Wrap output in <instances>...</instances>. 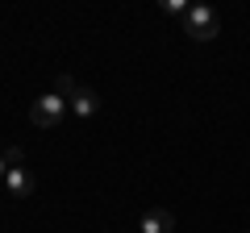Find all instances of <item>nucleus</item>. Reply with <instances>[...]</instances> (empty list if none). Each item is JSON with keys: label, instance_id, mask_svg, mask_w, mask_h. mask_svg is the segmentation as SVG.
<instances>
[{"label": "nucleus", "instance_id": "nucleus-4", "mask_svg": "<svg viewBox=\"0 0 250 233\" xmlns=\"http://www.w3.org/2000/svg\"><path fill=\"white\" fill-rule=\"evenodd\" d=\"M67 104H71V108H75V116H83V121L100 113V100H96V92H92V88H75Z\"/></svg>", "mask_w": 250, "mask_h": 233}, {"label": "nucleus", "instance_id": "nucleus-7", "mask_svg": "<svg viewBox=\"0 0 250 233\" xmlns=\"http://www.w3.org/2000/svg\"><path fill=\"white\" fill-rule=\"evenodd\" d=\"M21 158H25V154H21V150H17V146H13V150H9V154H4V162H9V167H21Z\"/></svg>", "mask_w": 250, "mask_h": 233}, {"label": "nucleus", "instance_id": "nucleus-6", "mask_svg": "<svg viewBox=\"0 0 250 233\" xmlns=\"http://www.w3.org/2000/svg\"><path fill=\"white\" fill-rule=\"evenodd\" d=\"M188 9H192L188 0H163V13H167V17H179V21H184Z\"/></svg>", "mask_w": 250, "mask_h": 233}, {"label": "nucleus", "instance_id": "nucleus-2", "mask_svg": "<svg viewBox=\"0 0 250 233\" xmlns=\"http://www.w3.org/2000/svg\"><path fill=\"white\" fill-rule=\"evenodd\" d=\"M217 29H221V21H217V13L208 9V4H192L184 17V34L192 38V42H213Z\"/></svg>", "mask_w": 250, "mask_h": 233}, {"label": "nucleus", "instance_id": "nucleus-3", "mask_svg": "<svg viewBox=\"0 0 250 233\" xmlns=\"http://www.w3.org/2000/svg\"><path fill=\"white\" fill-rule=\"evenodd\" d=\"M4 188H9L13 200H25L29 192H34V175H29L25 167H9V175H4Z\"/></svg>", "mask_w": 250, "mask_h": 233}, {"label": "nucleus", "instance_id": "nucleus-8", "mask_svg": "<svg viewBox=\"0 0 250 233\" xmlns=\"http://www.w3.org/2000/svg\"><path fill=\"white\" fill-rule=\"evenodd\" d=\"M4 175H9V162H4V154H0V183H4Z\"/></svg>", "mask_w": 250, "mask_h": 233}, {"label": "nucleus", "instance_id": "nucleus-9", "mask_svg": "<svg viewBox=\"0 0 250 233\" xmlns=\"http://www.w3.org/2000/svg\"><path fill=\"white\" fill-rule=\"evenodd\" d=\"M246 233H250V229H246Z\"/></svg>", "mask_w": 250, "mask_h": 233}, {"label": "nucleus", "instance_id": "nucleus-1", "mask_svg": "<svg viewBox=\"0 0 250 233\" xmlns=\"http://www.w3.org/2000/svg\"><path fill=\"white\" fill-rule=\"evenodd\" d=\"M67 100L59 96V92H46V96L34 100V108H29V121H34L38 129H59L62 125V116H67Z\"/></svg>", "mask_w": 250, "mask_h": 233}, {"label": "nucleus", "instance_id": "nucleus-5", "mask_svg": "<svg viewBox=\"0 0 250 233\" xmlns=\"http://www.w3.org/2000/svg\"><path fill=\"white\" fill-rule=\"evenodd\" d=\"M142 233H175V216L167 208H150L142 213Z\"/></svg>", "mask_w": 250, "mask_h": 233}]
</instances>
